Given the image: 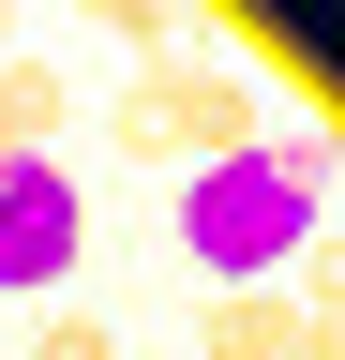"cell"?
<instances>
[{"instance_id": "cell-2", "label": "cell", "mask_w": 345, "mask_h": 360, "mask_svg": "<svg viewBox=\"0 0 345 360\" xmlns=\"http://www.w3.org/2000/svg\"><path fill=\"white\" fill-rule=\"evenodd\" d=\"M271 135V105H255V75L240 60H210V45H165V60L120 75V105H105V150L120 165H165V180H195V165H226Z\"/></svg>"}, {"instance_id": "cell-7", "label": "cell", "mask_w": 345, "mask_h": 360, "mask_svg": "<svg viewBox=\"0 0 345 360\" xmlns=\"http://www.w3.org/2000/svg\"><path fill=\"white\" fill-rule=\"evenodd\" d=\"M285 360H345V315H300V345Z\"/></svg>"}, {"instance_id": "cell-5", "label": "cell", "mask_w": 345, "mask_h": 360, "mask_svg": "<svg viewBox=\"0 0 345 360\" xmlns=\"http://www.w3.org/2000/svg\"><path fill=\"white\" fill-rule=\"evenodd\" d=\"M91 15H105L120 60H165V45H181V15H165V0H91Z\"/></svg>"}, {"instance_id": "cell-6", "label": "cell", "mask_w": 345, "mask_h": 360, "mask_svg": "<svg viewBox=\"0 0 345 360\" xmlns=\"http://www.w3.org/2000/svg\"><path fill=\"white\" fill-rule=\"evenodd\" d=\"M30 360H120V345H105V315H46V330H30Z\"/></svg>"}, {"instance_id": "cell-1", "label": "cell", "mask_w": 345, "mask_h": 360, "mask_svg": "<svg viewBox=\"0 0 345 360\" xmlns=\"http://www.w3.org/2000/svg\"><path fill=\"white\" fill-rule=\"evenodd\" d=\"M181 255H195L210 300H226V285H285V270L315 255V150L255 135V150L195 165V180H181Z\"/></svg>"}, {"instance_id": "cell-4", "label": "cell", "mask_w": 345, "mask_h": 360, "mask_svg": "<svg viewBox=\"0 0 345 360\" xmlns=\"http://www.w3.org/2000/svg\"><path fill=\"white\" fill-rule=\"evenodd\" d=\"M300 345V300L285 285H226V300H195V360H285Z\"/></svg>"}, {"instance_id": "cell-3", "label": "cell", "mask_w": 345, "mask_h": 360, "mask_svg": "<svg viewBox=\"0 0 345 360\" xmlns=\"http://www.w3.org/2000/svg\"><path fill=\"white\" fill-rule=\"evenodd\" d=\"M91 255V180L60 150H0V300H46Z\"/></svg>"}]
</instances>
